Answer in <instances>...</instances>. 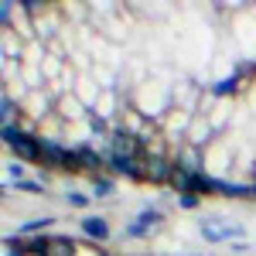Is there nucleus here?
<instances>
[{"label":"nucleus","mask_w":256,"mask_h":256,"mask_svg":"<svg viewBox=\"0 0 256 256\" xmlns=\"http://www.w3.org/2000/svg\"><path fill=\"white\" fill-rule=\"evenodd\" d=\"M178 205L192 212V208H198V205H202V198H198V195H178Z\"/></svg>","instance_id":"obj_23"},{"label":"nucleus","mask_w":256,"mask_h":256,"mask_svg":"<svg viewBox=\"0 0 256 256\" xmlns=\"http://www.w3.org/2000/svg\"><path fill=\"white\" fill-rule=\"evenodd\" d=\"M92 195L96 198H110L113 195V178H106V174L92 178Z\"/></svg>","instance_id":"obj_17"},{"label":"nucleus","mask_w":256,"mask_h":256,"mask_svg":"<svg viewBox=\"0 0 256 256\" xmlns=\"http://www.w3.org/2000/svg\"><path fill=\"white\" fill-rule=\"evenodd\" d=\"M76 150H79V164H82V171L86 174H92V178H99L102 171H106V154H99L92 144H76Z\"/></svg>","instance_id":"obj_7"},{"label":"nucleus","mask_w":256,"mask_h":256,"mask_svg":"<svg viewBox=\"0 0 256 256\" xmlns=\"http://www.w3.org/2000/svg\"><path fill=\"white\" fill-rule=\"evenodd\" d=\"M7 181H14V184L24 181V164H20V160H10V164H7Z\"/></svg>","instance_id":"obj_21"},{"label":"nucleus","mask_w":256,"mask_h":256,"mask_svg":"<svg viewBox=\"0 0 256 256\" xmlns=\"http://www.w3.org/2000/svg\"><path fill=\"white\" fill-rule=\"evenodd\" d=\"M0 120H4V126H10V120H18V102L7 96H0Z\"/></svg>","instance_id":"obj_16"},{"label":"nucleus","mask_w":256,"mask_h":256,"mask_svg":"<svg viewBox=\"0 0 256 256\" xmlns=\"http://www.w3.org/2000/svg\"><path fill=\"white\" fill-rule=\"evenodd\" d=\"M48 256H76V242H72L68 236H52Z\"/></svg>","instance_id":"obj_12"},{"label":"nucleus","mask_w":256,"mask_h":256,"mask_svg":"<svg viewBox=\"0 0 256 256\" xmlns=\"http://www.w3.org/2000/svg\"><path fill=\"white\" fill-rule=\"evenodd\" d=\"M65 202H68V208H89L92 195H86V192H65Z\"/></svg>","instance_id":"obj_18"},{"label":"nucleus","mask_w":256,"mask_h":256,"mask_svg":"<svg viewBox=\"0 0 256 256\" xmlns=\"http://www.w3.org/2000/svg\"><path fill=\"white\" fill-rule=\"evenodd\" d=\"M246 250H250V246H246L242 239H239V242H232V253H236V256H242V253H246Z\"/></svg>","instance_id":"obj_25"},{"label":"nucleus","mask_w":256,"mask_h":256,"mask_svg":"<svg viewBox=\"0 0 256 256\" xmlns=\"http://www.w3.org/2000/svg\"><path fill=\"white\" fill-rule=\"evenodd\" d=\"M174 168L178 171H202V150H198L195 144L192 147H181L174 154Z\"/></svg>","instance_id":"obj_10"},{"label":"nucleus","mask_w":256,"mask_h":256,"mask_svg":"<svg viewBox=\"0 0 256 256\" xmlns=\"http://www.w3.org/2000/svg\"><path fill=\"white\" fill-rule=\"evenodd\" d=\"M10 18H14L10 4H0V20H4V31H10Z\"/></svg>","instance_id":"obj_24"},{"label":"nucleus","mask_w":256,"mask_h":256,"mask_svg":"<svg viewBox=\"0 0 256 256\" xmlns=\"http://www.w3.org/2000/svg\"><path fill=\"white\" fill-rule=\"evenodd\" d=\"M216 192L226 198H256L253 184H242V181H226V178H218L216 181Z\"/></svg>","instance_id":"obj_11"},{"label":"nucleus","mask_w":256,"mask_h":256,"mask_svg":"<svg viewBox=\"0 0 256 256\" xmlns=\"http://www.w3.org/2000/svg\"><path fill=\"white\" fill-rule=\"evenodd\" d=\"M0 137H4V144L14 150V158H18L20 164H41V137L28 134V130H20L18 123L4 126Z\"/></svg>","instance_id":"obj_2"},{"label":"nucleus","mask_w":256,"mask_h":256,"mask_svg":"<svg viewBox=\"0 0 256 256\" xmlns=\"http://www.w3.org/2000/svg\"><path fill=\"white\" fill-rule=\"evenodd\" d=\"M48 246H52V236H34L24 242V253L28 256H48Z\"/></svg>","instance_id":"obj_13"},{"label":"nucleus","mask_w":256,"mask_h":256,"mask_svg":"<svg viewBox=\"0 0 256 256\" xmlns=\"http://www.w3.org/2000/svg\"><path fill=\"white\" fill-rule=\"evenodd\" d=\"M86 123H89V130H92L99 140H102V137H113V130H110L106 116H99V113H89V116H86Z\"/></svg>","instance_id":"obj_14"},{"label":"nucleus","mask_w":256,"mask_h":256,"mask_svg":"<svg viewBox=\"0 0 256 256\" xmlns=\"http://www.w3.org/2000/svg\"><path fill=\"white\" fill-rule=\"evenodd\" d=\"M106 154H120V158H144V144L134 130H126V126H116L113 130V137H110V150Z\"/></svg>","instance_id":"obj_4"},{"label":"nucleus","mask_w":256,"mask_h":256,"mask_svg":"<svg viewBox=\"0 0 256 256\" xmlns=\"http://www.w3.org/2000/svg\"><path fill=\"white\" fill-rule=\"evenodd\" d=\"M55 218L52 216H41V218H28V222H20V236H31V232H41V229H48Z\"/></svg>","instance_id":"obj_15"},{"label":"nucleus","mask_w":256,"mask_h":256,"mask_svg":"<svg viewBox=\"0 0 256 256\" xmlns=\"http://www.w3.org/2000/svg\"><path fill=\"white\" fill-rule=\"evenodd\" d=\"M14 192H34V195H44V181H28V178H24V181H18V184H14Z\"/></svg>","instance_id":"obj_20"},{"label":"nucleus","mask_w":256,"mask_h":256,"mask_svg":"<svg viewBox=\"0 0 256 256\" xmlns=\"http://www.w3.org/2000/svg\"><path fill=\"white\" fill-rule=\"evenodd\" d=\"M198 232L205 242H232V239L242 236V226L239 222H202Z\"/></svg>","instance_id":"obj_5"},{"label":"nucleus","mask_w":256,"mask_h":256,"mask_svg":"<svg viewBox=\"0 0 256 256\" xmlns=\"http://www.w3.org/2000/svg\"><path fill=\"white\" fill-rule=\"evenodd\" d=\"M253 192H256V181H253Z\"/></svg>","instance_id":"obj_26"},{"label":"nucleus","mask_w":256,"mask_h":256,"mask_svg":"<svg viewBox=\"0 0 256 256\" xmlns=\"http://www.w3.org/2000/svg\"><path fill=\"white\" fill-rule=\"evenodd\" d=\"M79 226H82V232H86L89 239H96V242H106V239L113 236V232H110V222H106L102 216H86Z\"/></svg>","instance_id":"obj_9"},{"label":"nucleus","mask_w":256,"mask_h":256,"mask_svg":"<svg viewBox=\"0 0 256 256\" xmlns=\"http://www.w3.org/2000/svg\"><path fill=\"white\" fill-rule=\"evenodd\" d=\"M174 158H168V154H150L147 147H144V158H140V178L137 181H147V184H171V178H174Z\"/></svg>","instance_id":"obj_3"},{"label":"nucleus","mask_w":256,"mask_h":256,"mask_svg":"<svg viewBox=\"0 0 256 256\" xmlns=\"http://www.w3.org/2000/svg\"><path fill=\"white\" fill-rule=\"evenodd\" d=\"M41 168L48 171H72L79 174L82 164H79V150L76 147H65L62 140L55 137H41Z\"/></svg>","instance_id":"obj_1"},{"label":"nucleus","mask_w":256,"mask_h":256,"mask_svg":"<svg viewBox=\"0 0 256 256\" xmlns=\"http://www.w3.org/2000/svg\"><path fill=\"white\" fill-rule=\"evenodd\" d=\"M4 256H28L24 253V239H7V253Z\"/></svg>","instance_id":"obj_22"},{"label":"nucleus","mask_w":256,"mask_h":256,"mask_svg":"<svg viewBox=\"0 0 256 256\" xmlns=\"http://www.w3.org/2000/svg\"><path fill=\"white\" fill-rule=\"evenodd\" d=\"M236 76H229V79H222L218 82V86H212V92H216V96H229V92H236Z\"/></svg>","instance_id":"obj_19"},{"label":"nucleus","mask_w":256,"mask_h":256,"mask_svg":"<svg viewBox=\"0 0 256 256\" xmlns=\"http://www.w3.org/2000/svg\"><path fill=\"white\" fill-rule=\"evenodd\" d=\"M160 222H164L160 208H144V212H140V216L126 226V232H123V236H126V239H147L160 226Z\"/></svg>","instance_id":"obj_6"},{"label":"nucleus","mask_w":256,"mask_h":256,"mask_svg":"<svg viewBox=\"0 0 256 256\" xmlns=\"http://www.w3.org/2000/svg\"><path fill=\"white\" fill-rule=\"evenodd\" d=\"M106 168L113 174H123V178H140V160L137 158H120V154H106Z\"/></svg>","instance_id":"obj_8"}]
</instances>
